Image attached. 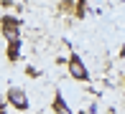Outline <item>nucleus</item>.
Wrapping results in <instances>:
<instances>
[{
	"instance_id": "nucleus-3",
	"label": "nucleus",
	"mask_w": 125,
	"mask_h": 114,
	"mask_svg": "<svg viewBox=\"0 0 125 114\" xmlns=\"http://www.w3.org/2000/svg\"><path fill=\"white\" fill-rule=\"evenodd\" d=\"M5 104H10L13 109H18V112H26L28 106H31V101H28V94L21 86H10L8 94H5Z\"/></svg>"
},
{
	"instance_id": "nucleus-6",
	"label": "nucleus",
	"mask_w": 125,
	"mask_h": 114,
	"mask_svg": "<svg viewBox=\"0 0 125 114\" xmlns=\"http://www.w3.org/2000/svg\"><path fill=\"white\" fill-rule=\"evenodd\" d=\"M3 112H5V99L0 96V114H3Z\"/></svg>"
},
{
	"instance_id": "nucleus-4",
	"label": "nucleus",
	"mask_w": 125,
	"mask_h": 114,
	"mask_svg": "<svg viewBox=\"0 0 125 114\" xmlns=\"http://www.w3.org/2000/svg\"><path fill=\"white\" fill-rule=\"evenodd\" d=\"M51 109H54V114H72V109L66 106V99L61 94L54 96V104H51Z\"/></svg>"
},
{
	"instance_id": "nucleus-8",
	"label": "nucleus",
	"mask_w": 125,
	"mask_h": 114,
	"mask_svg": "<svg viewBox=\"0 0 125 114\" xmlns=\"http://www.w3.org/2000/svg\"><path fill=\"white\" fill-rule=\"evenodd\" d=\"M79 114H89V112H79Z\"/></svg>"
},
{
	"instance_id": "nucleus-1",
	"label": "nucleus",
	"mask_w": 125,
	"mask_h": 114,
	"mask_svg": "<svg viewBox=\"0 0 125 114\" xmlns=\"http://www.w3.org/2000/svg\"><path fill=\"white\" fill-rule=\"evenodd\" d=\"M21 31H23V20L21 18H15V15H10V13H5L3 18H0V33H3V38L8 43L21 41Z\"/></svg>"
},
{
	"instance_id": "nucleus-5",
	"label": "nucleus",
	"mask_w": 125,
	"mask_h": 114,
	"mask_svg": "<svg viewBox=\"0 0 125 114\" xmlns=\"http://www.w3.org/2000/svg\"><path fill=\"white\" fill-rule=\"evenodd\" d=\"M21 46H23L21 41H13V43H8V51H5L8 61H13V64H15V61L21 58Z\"/></svg>"
},
{
	"instance_id": "nucleus-7",
	"label": "nucleus",
	"mask_w": 125,
	"mask_h": 114,
	"mask_svg": "<svg viewBox=\"0 0 125 114\" xmlns=\"http://www.w3.org/2000/svg\"><path fill=\"white\" fill-rule=\"evenodd\" d=\"M74 3H82V5H84V3H87V0H74Z\"/></svg>"
},
{
	"instance_id": "nucleus-2",
	"label": "nucleus",
	"mask_w": 125,
	"mask_h": 114,
	"mask_svg": "<svg viewBox=\"0 0 125 114\" xmlns=\"http://www.w3.org/2000/svg\"><path fill=\"white\" fill-rule=\"evenodd\" d=\"M66 68H69V76L74 79V81H82V84L89 81V68H87V64L82 61V56H79V53H72V56H69Z\"/></svg>"
}]
</instances>
